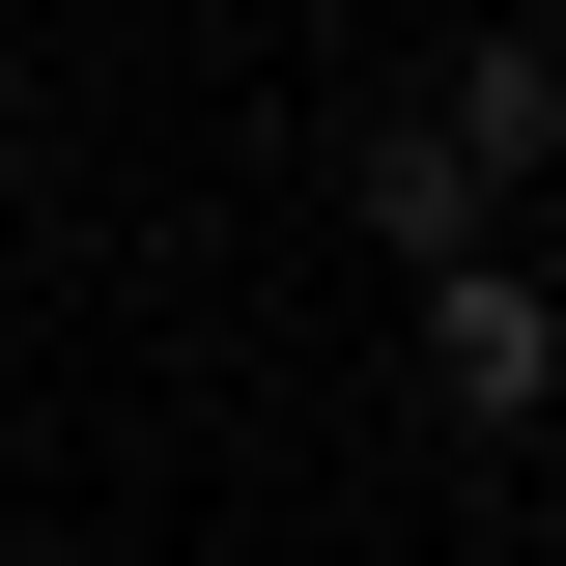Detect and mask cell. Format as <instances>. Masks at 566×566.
Here are the masks:
<instances>
[{"instance_id":"obj_1","label":"cell","mask_w":566,"mask_h":566,"mask_svg":"<svg viewBox=\"0 0 566 566\" xmlns=\"http://www.w3.org/2000/svg\"><path fill=\"white\" fill-rule=\"evenodd\" d=\"M424 397H453V424H538V397H566L538 255H453V283H424Z\"/></svg>"},{"instance_id":"obj_2","label":"cell","mask_w":566,"mask_h":566,"mask_svg":"<svg viewBox=\"0 0 566 566\" xmlns=\"http://www.w3.org/2000/svg\"><path fill=\"white\" fill-rule=\"evenodd\" d=\"M424 170H453V199H510V170H538V199H566V57H538V29H510V57H453Z\"/></svg>"},{"instance_id":"obj_3","label":"cell","mask_w":566,"mask_h":566,"mask_svg":"<svg viewBox=\"0 0 566 566\" xmlns=\"http://www.w3.org/2000/svg\"><path fill=\"white\" fill-rule=\"evenodd\" d=\"M538 312H566V199H538Z\"/></svg>"}]
</instances>
